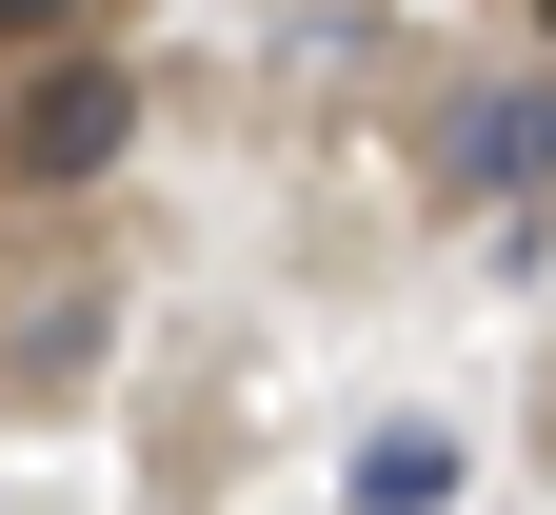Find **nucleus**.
I'll use <instances>...</instances> for the list:
<instances>
[{
  "instance_id": "f03ea898",
  "label": "nucleus",
  "mask_w": 556,
  "mask_h": 515,
  "mask_svg": "<svg viewBox=\"0 0 556 515\" xmlns=\"http://www.w3.org/2000/svg\"><path fill=\"white\" fill-rule=\"evenodd\" d=\"M457 179L477 198H556V80H477L457 100Z\"/></svg>"
},
{
  "instance_id": "7ed1b4c3",
  "label": "nucleus",
  "mask_w": 556,
  "mask_h": 515,
  "mask_svg": "<svg viewBox=\"0 0 556 515\" xmlns=\"http://www.w3.org/2000/svg\"><path fill=\"white\" fill-rule=\"evenodd\" d=\"M438 495H457V456H438V436H417V416H397V436H378V456H358V515H438Z\"/></svg>"
},
{
  "instance_id": "f257e3e1",
  "label": "nucleus",
  "mask_w": 556,
  "mask_h": 515,
  "mask_svg": "<svg viewBox=\"0 0 556 515\" xmlns=\"http://www.w3.org/2000/svg\"><path fill=\"white\" fill-rule=\"evenodd\" d=\"M119 139H139V80L60 40L0 80V198H80V179H119Z\"/></svg>"
}]
</instances>
